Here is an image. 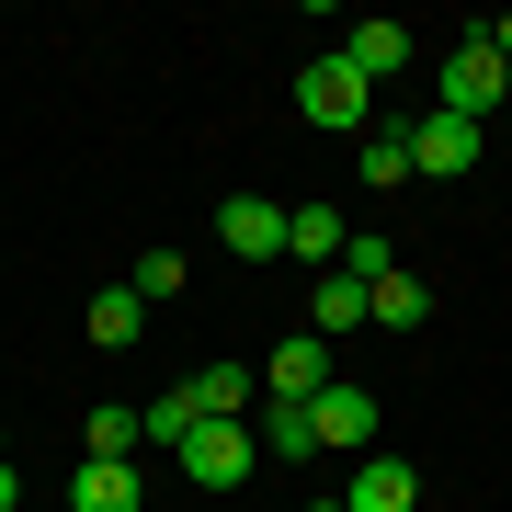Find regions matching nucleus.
<instances>
[{
  "label": "nucleus",
  "mask_w": 512,
  "mask_h": 512,
  "mask_svg": "<svg viewBox=\"0 0 512 512\" xmlns=\"http://www.w3.org/2000/svg\"><path fill=\"white\" fill-rule=\"evenodd\" d=\"M433 114H467V126H490V114H512V69L490 35H456L444 46V103Z\"/></svg>",
  "instance_id": "nucleus-1"
},
{
  "label": "nucleus",
  "mask_w": 512,
  "mask_h": 512,
  "mask_svg": "<svg viewBox=\"0 0 512 512\" xmlns=\"http://www.w3.org/2000/svg\"><path fill=\"white\" fill-rule=\"evenodd\" d=\"M478 148H490V126L433 114V126H410V183H456V171H478Z\"/></svg>",
  "instance_id": "nucleus-4"
},
{
  "label": "nucleus",
  "mask_w": 512,
  "mask_h": 512,
  "mask_svg": "<svg viewBox=\"0 0 512 512\" xmlns=\"http://www.w3.org/2000/svg\"><path fill=\"white\" fill-rule=\"evenodd\" d=\"M137 444H148V433H137V410H126V399H103V410H92V444H80V456H126V467H137Z\"/></svg>",
  "instance_id": "nucleus-18"
},
{
  "label": "nucleus",
  "mask_w": 512,
  "mask_h": 512,
  "mask_svg": "<svg viewBox=\"0 0 512 512\" xmlns=\"http://www.w3.org/2000/svg\"><path fill=\"white\" fill-rule=\"evenodd\" d=\"M137 433H148V444H183V433H194V399H183V387H171V399H148Z\"/></svg>",
  "instance_id": "nucleus-20"
},
{
  "label": "nucleus",
  "mask_w": 512,
  "mask_h": 512,
  "mask_svg": "<svg viewBox=\"0 0 512 512\" xmlns=\"http://www.w3.org/2000/svg\"><path fill=\"white\" fill-rule=\"evenodd\" d=\"M365 319H376V330H421V319H433L421 274H387V285H365Z\"/></svg>",
  "instance_id": "nucleus-16"
},
{
  "label": "nucleus",
  "mask_w": 512,
  "mask_h": 512,
  "mask_svg": "<svg viewBox=\"0 0 512 512\" xmlns=\"http://www.w3.org/2000/svg\"><path fill=\"white\" fill-rule=\"evenodd\" d=\"M342 274H353V285H387V274H399V251H387V228H353V239H342Z\"/></svg>",
  "instance_id": "nucleus-19"
},
{
  "label": "nucleus",
  "mask_w": 512,
  "mask_h": 512,
  "mask_svg": "<svg viewBox=\"0 0 512 512\" xmlns=\"http://www.w3.org/2000/svg\"><path fill=\"white\" fill-rule=\"evenodd\" d=\"M137 330H148V296H137V285H103V296H92V342H103V353H126Z\"/></svg>",
  "instance_id": "nucleus-15"
},
{
  "label": "nucleus",
  "mask_w": 512,
  "mask_h": 512,
  "mask_svg": "<svg viewBox=\"0 0 512 512\" xmlns=\"http://www.w3.org/2000/svg\"><path fill=\"white\" fill-rule=\"evenodd\" d=\"M296 114H308V126H342V137H365V126H376V92L342 69V57H308V69H296Z\"/></svg>",
  "instance_id": "nucleus-2"
},
{
  "label": "nucleus",
  "mask_w": 512,
  "mask_h": 512,
  "mask_svg": "<svg viewBox=\"0 0 512 512\" xmlns=\"http://www.w3.org/2000/svg\"><path fill=\"white\" fill-rule=\"evenodd\" d=\"M330 501H342V512H421V467L410 456H353V478Z\"/></svg>",
  "instance_id": "nucleus-5"
},
{
  "label": "nucleus",
  "mask_w": 512,
  "mask_h": 512,
  "mask_svg": "<svg viewBox=\"0 0 512 512\" xmlns=\"http://www.w3.org/2000/svg\"><path fill=\"white\" fill-rule=\"evenodd\" d=\"M478 35H490V46H501V69H512V12H501V23H478Z\"/></svg>",
  "instance_id": "nucleus-23"
},
{
  "label": "nucleus",
  "mask_w": 512,
  "mask_h": 512,
  "mask_svg": "<svg viewBox=\"0 0 512 512\" xmlns=\"http://www.w3.org/2000/svg\"><path fill=\"white\" fill-rule=\"evenodd\" d=\"M217 239H228L239 262H274V251H285V205H274V194H228V205H217Z\"/></svg>",
  "instance_id": "nucleus-8"
},
{
  "label": "nucleus",
  "mask_w": 512,
  "mask_h": 512,
  "mask_svg": "<svg viewBox=\"0 0 512 512\" xmlns=\"http://www.w3.org/2000/svg\"><path fill=\"white\" fill-rule=\"evenodd\" d=\"M0 512H23V478H12V456H0Z\"/></svg>",
  "instance_id": "nucleus-22"
},
{
  "label": "nucleus",
  "mask_w": 512,
  "mask_h": 512,
  "mask_svg": "<svg viewBox=\"0 0 512 512\" xmlns=\"http://www.w3.org/2000/svg\"><path fill=\"white\" fill-rule=\"evenodd\" d=\"M319 387H330V342H319V330H285V342H274V376H262V399H319Z\"/></svg>",
  "instance_id": "nucleus-10"
},
{
  "label": "nucleus",
  "mask_w": 512,
  "mask_h": 512,
  "mask_svg": "<svg viewBox=\"0 0 512 512\" xmlns=\"http://www.w3.org/2000/svg\"><path fill=\"white\" fill-rule=\"evenodd\" d=\"M365 183H376V194L410 183V126H365Z\"/></svg>",
  "instance_id": "nucleus-17"
},
{
  "label": "nucleus",
  "mask_w": 512,
  "mask_h": 512,
  "mask_svg": "<svg viewBox=\"0 0 512 512\" xmlns=\"http://www.w3.org/2000/svg\"><path fill=\"white\" fill-rule=\"evenodd\" d=\"M126 285L148 296V308H160V296H183V251H148V262H137V274H126Z\"/></svg>",
  "instance_id": "nucleus-21"
},
{
  "label": "nucleus",
  "mask_w": 512,
  "mask_h": 512,
  "mask_svg": "<svg viewBox=\"0 0 512 512\" xmlns=\"http://www.w3.org/2000/svg\"><path fill=\"white\" fill-rule=\"evenodd\" d=\"M342 239H353L342 205H285V251H296V262H319V274H330V262H342Z\"/></svg>",
  "instance_id": "nucleus-13"
},
{
  "label": "nucleus",
  "mask_w": 512,
  "mask_h": 512,
  "mask_svg": "<svg viewBox=\"0 0 512 512\" xmlns=\"http://www.w3.org/2000/svg\"><path fill=\"white\" fill-rule=\"evenodd\" d=\"M171 456H183V478H194V490H239V478L262 467V456H251V421H194Z\"/></svg>",
  "instance_id": "nucleus-3"
},
{
  "label": "nucleus",
  "mask_w": 512,
  "mask_h": 512,
  "mask_svg": "<svg viewBox=\"0 0 512 512\" xmlns=\"http://www.w3.org/2000/svg\"><path fill=\"white\" fill-rule=\"evenodd\" d=\"M251 456H274V467L319 456V421H308V399H262V410H251Z\"/></svg>",
  "instance_id": "nucleus-9"
},
{
  "label": "nucleus",
  "mask_w": 512,
  "mask_h": 512,
  "mask_svg": "<svg viewBox=\"0 0 512 512\" xmlns=\"http://www.w3.org/2000/svg\"><path fill=\"white\" fill-rule=\"evenodd\" d=\"M330 57H342V69H353V80L376 92V80H399V69H410V23H376V12H365V23H353L342 46H330Z\"/></svg>",
  "instance_id": "nucleus-7"
},
{
  "label": "nucleus",
  "mask_w": 512,
  "mask_h": 512,
  "mask_svg": "<svg viewBox=\"0 0 512 512\" xmlns=\"http://www.w3.org/2000/svg\"><path fill=\"white\" fill-rule=\"evenodd\" d=\"M183 399H194V421H251L262 410V376L251 365H205V376H183Z\"/></svg>",
  "instance_id": "nucleus-11"
},
{
  "label": "nucleus",
  "mask_w": 512,
  "mask_h": 512,
  "mask_svg": "<svg viewBox=\"0 0 512 512\" xmlns=\"http://www.w3.org/2000/svg\"><path fill=\"white\" fill-rule=\"evenodd\" d=\"M148 501V478L126 467V456H80V478H69V512H137Z\"/></svg>",
  "instance_id": "nucleus-12"
},
{
  "label": "nucleus",
  "mask_w": 512,
  "mask_h": 512,
  "mask_svg": "<svg viewBox=\"0 0 512 512\" xmlns=\"http://www.w3.org/2000/svg\"><path fill=\"white\" fill-rule=\"evenodd\" d=\"M308 421H319V456H365V444H376V399H365V387H342V376L308 399Z\"/></svg>",
  "instance_id": "nucleus-6"
},
{
  "label": "nucleus",
  "mask_w": 512,
  "mask_h": 512,
  "mask_svg": "<svg viewBox=\"0 0 512 512\" xmlns=\"http://www.w3.org/2000/svg\"><path fill=\"white\" fill-rule=\"evenodd\" d=\"M308 512H342V501H308Z\"/></svg>",
  "instance_id": "nucleus-24"
},
{
  "label": "nucleus",
  "mask_w": 512,
  "mask_h": 512,
  "mask_svg": "<svg viewBox=\"0 0 512 512\" xmlns=\"http://www.w3.org/2000/svg\"><path fill=\"white\" fill-rule=\"evenodd\" d=\"M308 330H319V342H342V330H365V285H353L342 262H330V274L308 285Z\"/></svg>",
  "instance_id": "nucleus-14"
},
{
  "label": "nucleus",
  "mask_w": 512,
  "mask_h": 512,
  "mask_svg": "<svg viewBox=\"0 0 512 512\" xmlns=\"http://www.w3.org/2000/svg\"><path fill=\"white\" fill-rule=\"evenodd\" d=\"M0 456H12V444H0Z\"/></svg>",
  "instance_id": "nucleus-25"
}]
</instances>
